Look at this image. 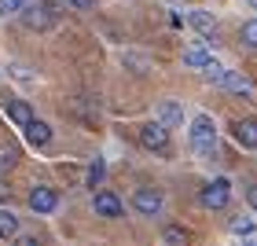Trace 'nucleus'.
Here are the masks:
<instances>
[{"label": "nucleus", "instance_id": "2eb2a0df", "mask_svg": "<svg viewBox=\"0 0 257 246\" xmlns=\"http://www.w3.org/2000/svg\"><path fill=\"white\" fill-rule=\"evenodd\" d=\"M19 235V217L11 209H0V239H15Z\"/></svg>", "mask_w": 257, "mask_h": 246}, {"label": "nucleus", "instance_id": "6ab92c4d", "mask_svg": "<svg viewBox=\"0 0 257 246\" xmlns=\"http://www.w3.org/2000/svg\"><path fill=\"white\" fill-rule=\"evenodd\" d=\"M224 74H228V66H220L217 59H209V63L202 66V77L209 81V85H220V81H224Z\"/></svg>", "mask_w": 257, "mask_h": 246}, {"label": "nucleus", "instance_id": "cd10ccee", "mask_svg": "<svg viewBox=\"0 0 257 246\" xmlns=\"http://www.w3.org/2000/svg\"><path fill=\"white\" fill-rule=\"evenodd\" d=\"M246 4H250V8H253V11H257V0H246Z\"/></svg>", "mask_w": 257, "mask_h": 246}, {"label": "nucleus", "instance_id": "39448f33", "mask_svg": "<svg viewBox=\"0 0 257 246\" xmlns=\"http://www.w3.org/2000/svg\"><path fill=\"white\" fill-rule=\"evenodd\" d=\"M140 144H144L147 151H158V155H166V151H169V129L162 125V121L140 125Z\"/></svg>", "mask_w": 257, "mask_h": 246}, {"label": "nucleus", "instance_id": "393cba45", "mask_svg": "<svg viewBox=\"0 0 257 246\" xmlns=\"http://www.w3.org/2000/svg\"><path fill=\"white\" fill-rule=\"evenodd\" d=\"M11 74H15L19 81H30V70H26V66H19V63H15V66H11Z\"/></svg>", "mask_w": 257, "mask_h": 246}, {"label": "nucleus", "instance_id": "5701e85b", "mask_svg": "<svg viewBox=\"0 0 257 246\" xmlns=\"http://www.w3.org/2000/svg\"><path fill=\"white\" fill-rule=\"evenodd\" d=\"M103 180V162L96 158V162H92V169H88V187H96Z\"/></svg>", "mask_w": 257, "mask_h": 246}, {"label": "nucleus", "instance_id": "ddd939ff", "mask_svg": "<svg viewBox=\"0 0 257 246\" xmlns=\"http://www.w3.org/2000/svg\"><path fill=\"white\" fill-rule=\"evenodd\" d=\"M220 88L235 92V96H250V92H253V85H250V81L239 74V70H228V74H224V81H220Z\"/></svg>", "mask_w": 257, "mask_h": 246}, {"label": "nucleus", "instance_id": "4468645a", "mask_svg": "<svg viewBox=\"0 0 257 246\" xmlns=\"http://www.w3.org/2000/svg\"><path fill=\"white\" fill-rule=\"evenodd\" d=\"M228 231H231V235H242V239H253L257 242V224H253V217H231L228 220Z\"/></svg>", "mask_w": 257, "mask_h": 246}, {"label": "nucleus", "instance_id": "20e7f679", "mask_svg": "<svg viewBox=\"0 0 257 246\" xmlns=\"http://www.w3.org/2000/svg\"><path fill=\"white\" fill-rule=\"evenodd\" d=\"M162 206H166V198H162L158 187H136V195H133V209L140 217H158L162 213Z\"/></svg>", "mask_w": 257, "mask_h": 246}, {"label": "nucleus", "instance_id": "0eeeda50", "mask_svg": "<svg viewBox=\"0 0 257 246\" xmlns=\"http://www.w3.org/2000/svg\"><path fill=\"white\" fill-rule=\"evenodd\" d=\"M26 202H30V209H33V213H52V209L59 206V191H55V187H44V184H37V187L30 191V198H26Z\"/></svg>", "mask_w": 257, "mask_h": 246}, {"label": "nucleus", "instance_id": "a211bd4d", "mask_svg": "<svg viewBox=\"0 0 257 246\" xmlns=\"http://www.w3.org/2000/svg\"><path fill=\"white\" fill-rule=\"evenodd\" d=\"M209 59H213V55H209L206 48H188L184 52V66H195V70H202Z\"/></svg>", "mask_w": 257, "mask_h": 246}, {"label": "nucleus", "instance_id": "7ed1b4c3", "mask_svg": "<svg viewBox=\"0 0 257 246\" xmlns=\"http://www.w3.org/2000/svg\"><path fill=\"white\" fill-rule=\"evenodd\" d=\"M228 198H231L228 177H217V180H209V184L198 187V202H202V209H224Z\"/></svg>", "mask_w": 257, "mask_h": 246}, {"label": "nucleus", "instance_id": "423d86ee", "mask_svg": "<svg viewBox=\"0 0 257 246\" xmlns=\"http://www.w3.org/2000/svg\"><path fill=\"white\" fill-rule=\"evenodd\" d=\"M92 209H96V217H107V220L125 217V206H121V198L114 191H96L92 195Z\"/></svg>", "mask_w": 257, "mask_h": 246}, {"label": "nucleus", "instance_id": "f8f14e48", "mask_svg": "<svg viewBox=\"0 0 257 246\" xmlns=\"http://www.w3.org/2000/svg\"><path fill=\"white\" fill-rule=\"evenodd\" d=\"M4 114L11 118V125H19V129H22V125L33 118V107H30L26 99H8V103H4Z\"/></svg>", "mask_w": 257, "mask_h": 246}, {"label": "nucleus", "instance_id": "f257e3e1", "mask_svg": "<svg viewBox=\"0 0 257 246\" xmlns=\"http://www.w3.org/2000/svg\"><path fill=\"white\" fill-rule=\"evenodd\" d=\"M22 26L26 30H48L59 22V0H41V4H22L19 11Z\"/></svg>", "mask_w": 257, "mask_h": 246}, {"label": "nucleus", "instance_id": "bb28decb", "mask_svg": "<svg viewBox=\"0 0 257 246\" xmlns=\"http://www.w3.org/2000/svg\"><path fill=\"white\" fill-rule=\"evenodd\" d=\"M4 195H11V187H4V184H0V198H4Z\"/></svg>", "mask_w": 257, "mask_h": 246}, {"label": "nucleus", "instance_id": "4be33fe9", "mask_svg": "<svg viewBox=\"0 0 257 246\" xmlns=\"http://www.w3.org/2000/svg\"><path fill=\"white\" fill-rule=\"evenodd\" d=\"M22 4H26V0H0V19L19 15V11H22Z\"/></svg>", "mask_w": 257, "mask_h": 246}, {"label": "nucleus", "instance_id": "f3484780", "mask_svg": "<svg viewBox=\"0 0 257 246\" xmlns=\"http://www.w3.org/2000/svg\"><path fill=\"white\" fill-rule=\"evenodd\" d=\"M121 63L133 66V74H147V70H151V59H147V55H140V52H125Z\"/></svg>", "mask_w": 257, "mask_h": 246}, {"label": "nucleus", "instance_id": "b1692460", "mask_svg": "<svg viewBox=\"0 0 257 246\" xmlns=\"http://www.w3.org/2000/svg\"><path fill=\"white\" fill-rule=\"evenodd\" d=\"M246 202L257 209V184H246Z\"/></svg>", "mask_w": 257, "mask_h": 246}, {"label": "nucleus", "instance_id": "f03ea898", "mask_svg": "<svg viewBox=\"0 0 257 246\" xmlns=\"http://www.w3.org/2000/svg\"><path fill=\"white\" fill-rule=\"evenodd\" d=\"M188 136H191V151H198V155H213L217 151V125L209 114H195Z\"/></svg>", "mask_w": 257, "mask_h": 246}, {"label": "nucleus", "instance_id": "9b49d317", "mask_svg": "<svg viewBox=\"0 0 257 246\" xmlns=\"http://www.w3.org/2000/svg\"><path fill=\"white\" fill-rule=\"evenodd\" d=\"M158 121L166 125V129L184 125V107H180L177 99H162V107H158Z\"/></svg>", "mask_w": 257, "mask_h": 246}, {"label": "nucleus", "instance_id": "412c9836", "mask_svg": "<svg viewBox=\"0 0 257 246\" xmlns=\"http://www.w3.org/2000/svg\"><path fill=\"white\" fill-rule=\"evenodd\" d=\"M15 162H19V151H15V147H4V144H0V173H8L11 166H15Z\"/></svg>", "mask_w": 257, "mask_h": 246}, {"label": "nucleus", "instance_id": "aec40b11", "mask_svg": "<svg viewBox=\"0 0 257 246\" xmlns=\"http://www.w3.org/2000/svg\"><path fill=\"white\" fill-rule=\"evenodd\" d=\"M162 239H166L169 246H184V242H188V231H184V228H177V224H169L166 231H162Z\"/></svg>", "mask_w": 257, "mask_h": 246}, {"label": "nucleus", "instance_id": "a878e982", "mask_svg": "<svg viewBox=\"0 0 257 246\" xmlns=\"http://www.w3.org/2000/svg\"><path fill=\"white\" fill-rule=\"evenodd\" d=\"M70 4H74L77 11H88V8H96V0H70Z\"/></svg>", "mask_w": 257, "mask_h": 246}, {"label": "nucleus", "instance_id": "dca6fc26", "mask_svg": "<svg viewBox=\"0 0 257 246\" xmlns=\"http://www.w3.org/2000/svg\"><path fill=\"white\" fill-rule=\"evenodd\" d=\"M239 41H242V48L257 52V19H250V22H242V26H239Z\"/></svg>", "mask_w": 257, "mask_h": 246}, {"label": "nucleus", "instance_id": "6e6552de", "mask_svg": "<svg viewBox=\"0 0 257 246\" xmlns=\"http://www.w3.org/2000/svg\"><path fill=\"white\" fill-rule=\"evenodd\" d=\"M188 26L198 33V37H206V41H217V19L209 15V11H202V8L188 11Z\"/></svg>", "mask_w": 257, "mask_h": 246}, {"label": "nucleus", "instance_id": "1a4fd4ad", "mask_svg": "<svg viewBox=\"0 0 257 246\" xmlns=\"http://www.w3.org/2000/svg\"><path fill=\"white\" fill-rule=\"evenodd\" d=\"M231 136L242 151H257V118H239L231 125Z\"/></svg>", "mask_w": 257, "mask_h": 246}, {"label": "nucleus", "instance_id": "9d476101", "mask_svg": "<svg viewBox=\"0 0 257 246\" xmlns=\"http://www.w3.org/2000/svg\"><path fill=\"white\" fill-rule=\"evenodd\" d=\"M22 133H26V144L30 147H48L52 144V125L41 121V118H30L26 125H22Z\"/></svg>", "mask_w": 257, "mask_h": 246}]
</instances>
